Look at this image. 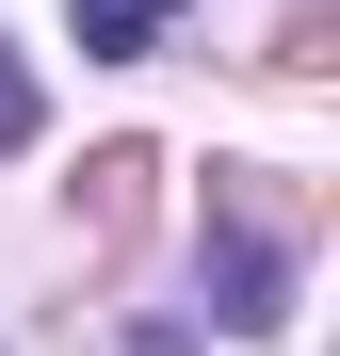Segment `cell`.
<instances>
[{"instance_id":"obj_1","label":"cell","mask_w":340,"mask_h":356,"mask_svg":"<svg viewBox=\"0 0 340 356\" xmlns=\"http://www.w3.org/2000/svg\"><path fill=\"white\" fill-rule=\"evenodd\" d=\"M211 324L227 340H275L292 324V243H275L243 195H211Z\"/></svg>"},{"instance_id":"obj_2","label":"cell","mask_w":340,"mask_h":356,"mask_svg":"<svg viewBox=\"0 0 340 356\" xmlns=\"http://www.w3.org/2000/svg\"><path fill=\"white\" fill-rule=\"evenodd\" d=\"M65 17H81V49H97V65H130V49H162V33H179V0H65Z\"/></svg>"},{"instance_id":"obj_3","label":"cell","mask_w":340,"mask_h":356,"mask_svg":"<svg viewBox=\"0 0 340 356\" xmlns=\"http://www.w3.org/2000/svg\"><path fill=\"white\" fill-rule=\"evenodd\" d=\"M0 146H33V81L17 65H0Z\"/></svg>"},{"instance_id":"obj_4","label":"cell","mask_w":340,"mask_h":356,"mask_svg":"<svg viewBox=\"0 0 340 356\" xmlns=\"http://www.w3.org/2000/svg\"><path fill=\"white\" fill-rule=\"evenodd\" d=\"M130 356H195V340H179V324H146V340H130Z\"/></svg>"}]
</instances>
